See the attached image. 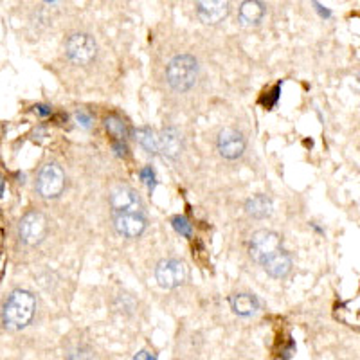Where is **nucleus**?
Here are the masks:
<instances>
[{
    "label": "nucleus",
    "mask_w": 360,
    "mask_h": 360,
    "mask_svg": "<svg viewBox=\"0 0 360 360\" xmlns=\"http://www.w3.org/2000/svg\"><path fill=\"white\" fill-rule=\"evenodd\" d=\"M34 311H37V297L33 292L25 288H15L9 292L2 307V323L8 330L18 332L33 321Z\"/></svg>",
    "instance_id": "obj_1"
},
{
    "label": "nucleus",
    "mask_w": 360,
    "mask_h": 360,
    "mask_svg": "<svg viewBox=\"0 0 360 360\" xmlns=\"http://www.w3.org/2000/svg\"><path fill=\"white\" fill-rule=\"evenodd\" d=\"M166 79L176 92H188L198 79V62L191 54H176L166 67Z\"/></svg>",
    "instance_id": "obj_2"
},
{
    "label": "nucleus",
    "mask_w": 360,
    "mask_h": 360,
    "mask_svg": "<svg viewBox=\"0 0 360 360\" xmlns=\"http://www.w3.org/2000/svg\"><path fill=\"white\" fill-rule=\"evenodd\" d=\"M37 193L45 200L58 198L65 189V173L56 162H47L40 168L37 175Z\"/></svg>",
    "instance_id": "obj_3"
},
{
    "label": "nucleus",
    "mask_w": 360,
    "mask_h": 360,
    "mask_svg": "<svg viewBox=\"0 0 360 360\" xmlns=\"http://www.w3.org/2000/svg\"><path fill=\"white\" fill-rule=\"evenodd\" d=\"M283 249V240L276 231L259 229L252 234L249 243L250 258L258 265H265L274 254H278Z\"/></svg>",
    "instance_id": "obj_4"
},
{
    "label": "nucleus",
    "mask_w": 360,
    "mask_h": 360,
    "mask_svg": "<svg viewBox=\"0 0 360 360\" xmlns=\"http://www.w3.org/2000/svg\"><path fill=\"white\" fill-rule=\"evenodd\" d=\"M49 224L40 211H29L18 221V240L27 247H38L47 236Z\"/></svg>",
    "instance_id": "obj_5"
},
{
    "label": "nucleus",
    "mask_w": 360,
    "mask_h": 360,
    "mask_svg": "<svg viewBox=\"0 0 360 360\" xmlns=\"http://www.w3.org/2000/svg\"><path fill=\"white\" fill-rule=\"evenodd\" d=\"M65 54L76 65H89L98 56V44L89 33H72L65 41Z\"/></svg>",
    "instance_id": "obj_6"
},
{
    "label": "nucleus",
    "mask_w": 360,
    "mask_h": 360,
    "mask_svg": "<svg viewBox=\"0 0 360 360\" xmlns=\"http://www.w3.org/2000/svg\"><path fill=\"white\" fill-rule=\"evenodd\" d=\"M155 279L159 283V287L166 288V290H173V288L186 283V279H188V266L180 259H162L155 266Z\"/></svg>",
    "instance_id": "obj_7"
},
{
    "label": "nucleus",
    "mask_w": 360,
    "mask_h": 360,
    "mask_svg": "<svg viewBox=\"0 0 360 360\" xmlns=\"http://www.w3.org/2000/svg\"><path fill=\"white\" fill-rule=\"evenodd\" d=\"M247 141L236 128H224L217 137V150L224 159L236 160L245 153Z\"/></svg>",
    "instance_id": "obj_8"
},
{
    "label": "nucleus",
    "mask_w": 360,
    "mask_h": 360,
    "mask_svg": "<svg viewBox=\"0 0 360 360\" xmlns=\"http://www.w3.org/2000/svg\"><path fill=\"white\" fill-rule=\"evenodd\" d=\"M148 220L144 217V211H137V213H115L114 214V227L117 231L119 236L128 238V240H135V238L143 236L146 231Z\"/></svg>",
    "instance_id": "obj_9"
},
{
    "label": "nucleus",
    "mask_w": 360,
    "mask_h": 360,
    "mask_svg": "<svg viewBox=\"0 0 360 360\" xmlns=\"http://www.w3.org/2000/svg\"><path fill=\"white\" fill-rule=\"evenodd\" d=\"M110 207L112 213H137L143 211V202H141L139 193L130 186H117L110 193Z\"/></svg>",
    "instance_id": "obj_10"
},
{
    "label": "nucleus",
    "mask_w": 360,
    "mask_h": 360,
    "mask_svg": "<svg viewBox=\"0 0 360 360\" xmlns=\"http://www.w3.org/2000/svg\"><path fill=\"white\" fill-rule=\"evenodd\" d=\"M229 0H197V15L204 24L217 25L229 15Z\"/></svg>",
    "instance_id": "obj_11"
},
{
    "label": "nucleus",
    "mask_w": 360,
    "mask_h": 360,
    "mask_svg": "<svg viewBox=\"0 0 360 360\" xmlns=\"http://www.w3.org/2000/svg\"><path fill=\"white\" fill-rule=\"evenodd\" d=\"M184 150V139L176 128L168 127L159 134V153L169 160L179 159Z\"/></svg>",
    "instance_id": "obj_12"
},
{
    "label": "nucleus",
    "mask_w": 360,
    "mask_h": 360,
    "mask_svg": "<svg viewBox=\"0 0 360 360\" xmlns=\"http://www.w3.org/2000/svg\"><path fill=\"white\" fill-rule=\"evenodd\" d=\"M266 274L274 279H287L290 276L292 269H294V259H292L290 252L285 249L279 250L278 254H274L269 262L263 265Z\"/></svg>",
    "instance_id": "obj_13"
},
{
    "label": "nucleus",
    "mask_w": 360,
    "mask_h": 360,
    "mask_svg": "<svg viewBox=\"0 0 360 360\" xmlns=\"http://www.w3.org/2000/svg\"><path fill=\"white\" fill-rule=\"evenodd\" d=\"M263 17H265V6L259 2V0H245L240 6V11H238V18H240V24L245 25V27H252V25L262 24Z\"/></svg>",
    "instance_id": "obj_14"
},
{
    "label": "nucleus",
    "mask_w": 360,
    "mask_h": 360,
    "mask_svg": "<svg viewBox=\"0 0 360 360\" xmlns=\"http://www.w3.org/2000/svg\"><path fill=\"white\" fill-rule=\"evenodd\" d=\"M229 303L234 314L242 315V317H250V315L259 310L258 299L254 297L252 294H234L229 299Z\"/></svg>",
    "instance_id": "obj_15"
},
{
    "label": "nucleus",
    "mask_w": 360,
    "mask_h": 360,
    "mask_svg": "<svg viewBox=\"0 0 360 360\" xmlns=\"http://www.w3.org/2000/svg\"><path fill=\"white\" fill-rule=\"evenodd\" d=\"M245 211L249 217L256 218V220H265L272 214V200L266 195H256L247 200Z\"/></svg>",
    "instance_id": "obj_16"
},
{
    "label": "nucleus",
    "mask_w": 360,
    "mask_h": 360,
    "mask_svg": "<svg viewBox=\"0 0 360 360\" xmlns=\"http://www.w3.org/2000/svg\"><path fill=\"white\" fill-rule=\"evenodd\" d=\"M105 128H107L112 141H127L130 137V127L115 114H110L105 117Z\"/></svg>",
    "instance_id": "obj_17"
},
{
    "label": "nucleus",
    "mask_w": 360,
    "mask_h": 360,
    "mask_svg": "<svg viewBox=\"0 0 360 360\" xmlns=\"http://www.w3.org/2000/svg\"><path fill=\"white\" fill-rule=\"evenodd\" d=\"M137 141L144 148V152L150 153V155L159 153V135H155V131L152 128H139L137 130Z\"/></svg>",
    "instance_id": "obj_18"
},
{
    "label": "nucleus",
    "mask_w": 360,
    "mask_h": 360,
    "mask_svg": "<svg viewBox=\"0 0 360 360\" xmlns=\"http://www.w3.org/2000/svg\"><path fill=\"white\" fill-rule=\"evenodd\" d=\"M67 360H94V352L86 344H78L67 353Z\"/></svg>",
    "instance_id": "obj_19"
},
{
    "label": "nucleus",
    "mask_w": 360,
    "mask_h": 360,
    "mask_svg": "<svg viewBox=\"0 0 360 360\" xmlns=\"http://www.w3.org/2000/svg\"><path fill=\"white\" fill-rule=\"evenodd\" d=\"M172 225H173V229H175L179 234H182V236H186V238H191L193 225L189 224V220L186 217H180V214H176V217L172 218Z\"/></svg>",
    "instance_id": "obj_20"
},
{
    "label": "nucleus",
    "mask_w": 360,
    "mask_h": 360,
    "mask_svg": "<svg viewBox=\"0 0 360 360\" xmlns=\"http://www.w3.org/2000/svg\"><path fill=\"white\" fill-rule=\"evenodd\" d=\"M74 121L79 124L82 128H85V130H90L92 128V124H94V117L89 114L86 110H83V108H79V110L74 112Z\"/></svg>",
    "instance_id": "obj_21"
},
{
    "label": "nucleus",
    "mask_w": 360,
    "mask_h": 360,
    "mask_svg": "<svg viewBox=\"0 0 360 360\" xmlns=\"http://www.w3.org/2000/svg\"><path fill=\"white\" fill-rule=\"evenodd\" d=\"M112 148H114L115 155H119V157L130 155V148H128L127 141H112Z\"/></svg>",
    "instance_id": "obj_22"
},
{
    "label": "nucleus",
    "mask_w": 360,
    "mask_h": 360,
    "mask_svg": "<svg viewBox=\"0 0 360 360\" xmlns=\"http://www.w3.org/2000/svg\"><path fill=\"white\" fill-rule=\"evenodd\" d=\"M4 189H6V180L4 176L0 175V198H2V195H4Z\"/></svg>",
    "instance_id": "obj_23"
}]
</instances>
